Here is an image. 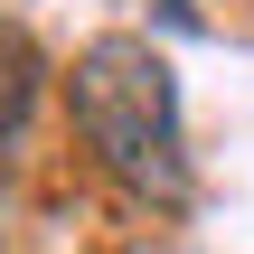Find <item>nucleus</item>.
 Returning a JSON list of instances; mask_svg holds the SVG:
<instances>
[{
    "label": "nucleus",
    "mask_w": 254,
    "mask_h": 254,
    "mask_svg": "<svg viewBox=\"0 0 254 254\" xmlns=\"http://www.w3.org/2000/svg\"><path fill=\"white\" fill-rule=\"evenodd\" d=\"M28 104V47H19V28L0 19V123Z\"/></svg>",
    "instance_id": "f03ea898"
},
{
    "label": "nucleus",
    "mask_w": 254,
    "mask_h": 254,
    "mask_svg": "<svg viewBox=\"0 0 254 254\" xmlns=\"http://www.w3.org/2000/svg\"><path fill=\"white\" fill-rule=\"evenodd\" d=\"M75 132L94 170L141 207H189V132H179V75L151 38H94L66 75Z\"/></svg>",
    "instance_id": "f257e3e1"
}]
</instances>
